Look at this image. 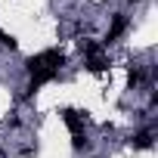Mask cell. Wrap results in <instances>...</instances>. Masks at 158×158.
I'll return each mask as SVG.
<instances>
[{
  "instance_id": "1",
  "label": "cell",
  "mask_w": 158,
  "mask_h": 158,
  "mask_svg": "<svg viewBox=\"0 0 158 158\" xmlns=\"http://www.w3.org/2000/svg\"><path fill=\"white\" fill-rule=\"evenodd\" d=\"M65 62V56L59 53V50H44V53H37V56H31L28 62H25V68L34 74V71H44V68H56L59 71V65Z\"/></svg>"
},
{
  "instance_id": "2",
  "label": "cell",
  "mask_w": 158,
  "mask_h": 158,
  "mask_svg": "<svg viewBox=\"0 0 158 158\" xmlns=\"http://www.w3.org/2000/svg\"><path fill=\"white\" fill-rule=\"evenodd\" d=\"M124 28H127V19H124V16L118 13V16L112 19V28H109V34H106V40H109V44H112V40H118V37L124 34Z\"/></svg>"
},
{
  "instance_id": "3",
  "label": "cell",
  "mask_w": 158,
  "mask_h": 158,
  "mask_svg": "<svg viewBox=\"0 0 158 158\" xmlns=\"http://www.w3.org/2000/svg\"><path fill=\"white\" fill-rule=\"evenodd\" d=\"M62 121H65V124H68V127H71V130L77 133V127H81V121H84V115L77 112V109H62Z\"/></svg>"
},
{
  "instance_id": "4",
  "label": "cell",
  "mask_w": 158,
  "mask_h": 158,
  "mask_svg": "<svg viewBox=\"0 0 158 158\" xmlns=\"http://www.w3.org/2000/svg\"><path fill=\"white\" fill-rule=\"evenodd\" d=\"M87 68H90L93 74H99V71H106V68H109V62H106V56L99 53V56H90V59H87Z\"/></svg>"
},
{
  "instance_id": "5",
  "label": "cell",
  "mask_w": 158,
  "mask_h": 158,
  "mask_svg": "<svg viewBox=\"0 0 158 158\" xmlns=\"http://www.w3.org/2000/svg\"><path fill=\"white\" fill-rule=\"evenodd\" d=\"M81 53H87V59H90V56H99L102 47H99L96 40H81Z\"/></svg>"
},
{
  "instance_id": "6",
  "label": "cell",
  "mask_w": 158,
  "mask_h": 158,
  "mask_svg": "<svg viewBox=\"0 0 158 158\" xmlns=\"http://www.w3.org/2000/svg\"><path fill=\"white\" fill-rule=\"evenodd\" d=\"M149 146H152V133L149 130H143V133L133 136V149H149Z\"/></svg>"
},
{
  "instance_id": "7",
  "label": "cell",
  "mask_w": 158,
  "mask_h": 158,
  "mask_svg": "<svg viewBox=\"0 0 158 158\" xmlns=\"http://www.w3.org/2000/svg\"><path fill=\"white\" fill-rule=\"evenodd\" d=\"M143 81V71L136 68V65H130V71H127V87H136Z\"/></svg>"
},
{
  "instance_id": "8",
  "label": "cell",
  "mask_w": 158,
  "mask_h": 158,
  "mask_svg": "<svg viewBox=\"0 0 158 158\" xmlns=\"http://www.w3.org/2000/svg\"><path fill=\"white\" fill-rule=\"evenodd\" d=\"M84 146H87V136H84L81 130H77V133L71 136V149H84Z\"/></svg>"
},
{
  "instance_id": "9",
  "label": "cell",
  "mask_w": 158,
  "mask_h": 158,
  "mask_svg": "<svg viewBox=\"0 0 158 158\" xmlns=\"http://www.w3.org/2000/svg\"><path fill=\"white\" fill-rule=\"evenodd\" d=\"M130 3H139V0H130Z\"/></svg>"
}]
</instances>
